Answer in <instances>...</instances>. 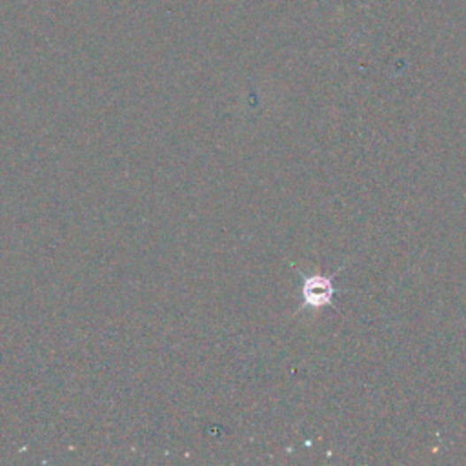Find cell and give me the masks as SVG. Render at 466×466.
I'll use <instances>...</instances> for the list:
<instances>
[{
  "mask_svg": "<svg viewBox=\"0 0 466 466\" xmlns=\"http://www.w3.org/2000/svg\"><path fill=\"white\" fill-rule=\"evenodd\" d=\"M333 279L326 275H308L302 281V302L309 308H323L332 304L335 297Z\"/></svg>",
  "mask_w": 466,
  "mask_h": 466,
  "instance_id": "obj_1",
  "label": "cell"
}]
</instances>
